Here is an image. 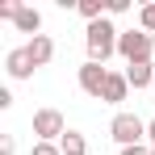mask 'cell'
Here are the masks:
<instances>
[{"label":"cell","instance_id":"obj_18","mask_svg":"<svg viewBox=\"0 0 155 155\" xmlns=\"http://www.w3.org/2000/svg\"><path fill=\"white\" fill-rule=\"evenodd\" d=\"M147 138H151V147H155V117L147 122Z\"/></svg>","mask_w":155,"mask_h":155},{"label":"cell","instance_id":"obj_8","mask_svg":"<svg viewBox=\"0 0 155 155\" xmlns=\"http://www.w3.org/2000/svg\"><path fill=\"white\" fill-rule=\"evenodd\" d=\"M25 51H29V59H34V67H46V63L54 59V42L46 38V34H38V38L25 42Z\"/></svg>","mask_w":155,"mask_h":155},{"label":"cell","instance_id":"obj_10","mask_svg":"<svg viewBox=\"0 0 155 155\" xmlns=\"http://www.w3.org/2000/svg\"><path fill=\"white\" fill-rule=\"evenodd\" d=\"M126 80H130V88H151L155 84V63H130Z\"/></svg>","mask_w":155,"mask_h":155},{"label":"cell","instance_id":"obj_2","mask_svg":"<svg viewBox=\"0 0 155 155\" xmlns=\"http://www.w3.org/2000/svg\"><path fill=\"white\" fill-rule=\"evenodd\" d=\"M117 54H122L126 63H151L155 59V38L147 29H126V34L117 38Z\"/></svg>","mask_w":155,"mask_h":155},{"label":"cell","instance_id":"obj_6","mask_svg":"<svg viewBox=\"0 0 155 155\" xmlns=\"http://www.w3.org/2000/svg\"><path fill=\"white\" fill-rule=\"evenodd\" d=\"M4 67H8L13 80H29V76H34V59H29L25 46H13V51L4 54Z\"/></svg>","mask_w":155,"mask_h":155},{"label":"cell","instance_id":"obj_1","mask_svg":"<svg viewBox=\"0 0 155 155\" xmlns=\"http://www.w3.org/2000/svg\"><path fill=\"white\" fill-rule=\"evenodd\" d=\"M117 38H122V29L113 25L109 17L92 21V25L84 29V46H88V63H105L109 54H117Z\"/></svg>","mask_w":155,"mask_h":155},{"label":"cell","instance_id":"obj_4","mask_svg":"<svg viewBox=\"0 0 155 155\" xmlns=\"http://www.w3.org/2000/svg\"><path fill=\"white\" fill-rule=\"evenodd\" d=\"M34 134H38V143H59V138L67 134L63 113H59V109H38V113H34Z\"/></svg>","mask_w":155,"mask_h":155},{"label":"cell","instance_id":"obj_3","mask_svg":"<svg viewBox=\"0 0 155 155\" xmlns=\"http://www.w3.org/2000/svg\"><path fill=\"white\" fill-rule=\"evenodd\" d=\"M109 134H113L117 147H138V143H147V122L138 113H117L109 122Z\"/></svg>","mask_w":155,"mask_h":155},{"label":"cell","instance_id":"obj_14","mask_svg":"<svg viewBox=\"0 0 155 155\" xmlns=\"http://www.w3.org/2000/svg\"><path fill=\"white\" fill-rule=\"evenodd\" d=\"M29 155H63V151H59V143H34Z\"/></svg>","mask_w":155,"mask_h":155},{"label":"cell","instance_id":"obj_15","mask_svg":"<svg viewBox=\"0 0 155 155\" xmlns=\"http://www.w3.org/2000/svg\"><path fill=\"white\" fill-rule=\"evenodd\" d=\"M17 8H21L17 0H4V4H0V17H4V21H13V17H17Z\"/></svg>","mask_w":155,"mask_h":155},{"label":"cell","instance_id":"obj_17","mask_svg":"<svg viewBox=\"0 0 155 155\" xmlns=\"http://www.w3.org/2000/svg\"><path fill=\"white\" fill-rule=\"evenodd\" d=\"M13 151H17V147H13V138L4 134V138H0V155H13Z\"/></svg>","mask_w":155,"mask_h":155},{"label":"cell","instance_id":"obj_11","mask_svg":"<svg viewBox=\"0 0 155 155\" xmlns=\"http://www.w3.org/2000/svg\"><path fill=\"white\" fill-rule=\"evenodd\" d=\"M59 151H63V155H88V143H84L80 130H67V134L59 138Z\"/></svg>","mask_w":155,"mask_h":155},{"label":"cell","instance_id":"obj_5","mask_svg":"<svg viewBox=\"0 0 155 155\" xmlns=\"http://www.w3.org/2000/svg\"><path fill=\"white\" fill-rule=\"evenodd\" d=\"M80 88L92 97V101H101V92H105V80H109V71H105V63H84L80 67Z\"/></svg>","mask_w":155,"mask_h":155},{"label":"cell","instance_id":"obj_7","mask_svg":"<svg viewBox=\"0 0 155 155\" xmlns=\"http://www.w3.org/2000/svg\"><path fill=\"white\" fill-rule=\"evenodd\" d=\"M126 92H130V80H126V71H109L101 101H105V105H122V101H126Z\"/></svg>","mask_w":155,"mask_h":155},{"label":"cell","instance_id":"obj_16","mask_svg":"<svg viewBox=\"0 0 155 155\" xmlns=\"http://www.w3.org/2000/svg\"><path fill=\"white\" fill-rule=\"evenodd\" d=\"M122 155H151V147H147V143H138V147H122Z\"/></svg>","mask_w":155,"mask_h":155},{"label":"cell","instance_id":"obj_13","mask_svg":"<svg viewBox=\"0 0 155 155\" xmlns=\"http://www.w3.org/2000/svg\"><path fill=\"white\" fill-rule=\"evenodd\" d=\"M138 29L155 34V0H151V4H143V13H138Z\"/></svg>","mask_w":155,"mask_h":155},{"label":"cell","instance_id":"obj_19","mask_svg":"<svg viewBox=\"0 0 155 155\" xmlns=\"http://www.w3.org/2000/svg\"><path fill=\"white\" fill-rule=\"evenodd\" d=\"M151 155H155V147H151Z\"/></svg>","mask_w":155,"mask_h":155},{"label":"cell","instance_id":"obj_12","mask_svg":"<svg viewBox=\"0 0 155 155\" xmlns=\"http://www.w3.org/2000/svg\"><path fill=\"white\" fill-rule=\"evenodd\" d=\"M76 8H80V17H84L88 25H92V21H101V17H105V4H101V0H80Z\"/></svg>","mask_w":155,"mask_h":155},{"label":"cell","instance_id":"obj_20","mask_svg":"<svg viewBox=\"0 0 155 155\" xmlns=\"http://www.w3.org/2000/svg\"><path fill=\"white\" fill-rule=\"evenodd\" d=\"M151 88H155V84H151Z\"/></svg>","mask_w":155,"mask_h":155},{"label":"cell","instance_id":"obj_9","mask_svg":"<svg viewBox=\"0 0 155 155\" xmlns=\"http://www.w3.org/2000/svg\"><path fill=\"white\" fill-rule=\"evenodd\" d=\"M13 25L21 29V34H34V38H38V34H42V13H38V8H29V4H21V8H17V17H13Z\"/></svg>","mask_w":155,"mask_h":155}]
</instances>
